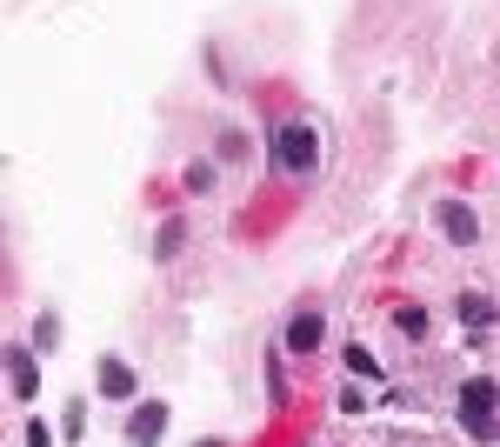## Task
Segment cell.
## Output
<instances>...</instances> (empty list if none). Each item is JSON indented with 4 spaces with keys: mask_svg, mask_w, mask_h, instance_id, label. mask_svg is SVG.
Segmentation results:
<instances>
[{
    "mask_svg": "<svg viewBox=\"0 0 500 447\" xmlns=\"http://www.w3.org/2000/svg\"><path fill=\"white\" fill-rule=\"evenodd\" d=\"M181 234H187V228H181V220H167V228H161V240H153V254H161V261H167V254H174V247H181Z\"/></svg>",
    "mask_w": 500,
    "mask_h": 447,
    "instance_id": "obj_11",
    "label": "cell"
},
{
    "mask_svg": "<svg viewBox=\"0 0 500 447\" xmlns=\"http://www.w3.org/2000/svg\"><path fill=\"white\" fill-rule=\"evenodd\" d=\"M214 154H220V161H240V154H247V134H220Z\"/></svg>",
    "mask_w": 500,
    "mask_h": 447,
    "instance_id": "obj_9",
    "label": "cell"
},
{
    "mask_svg": "<svg viewBox=\"0 0 500 447\" xmlns=\"http://www.w3.org/2000/svg\"><path fill=\"white\" fill-rule=\"evenodd\" d=\"M207 187H214V167L194 161V167H187V194H207Z\"/></svg>",
    "mask_w": 500,
    "mask_h": 447,
    "instance_id": "obj_10",
    "label": "cell"
},
{
    "mask_svg": "<svg viewBox=\"0 0 500 447\" xmlns=\"http://www.w3.org/2000/svg\"><path fill=\"white\" fill-rule=\"evenodd\" d=\"M347 368H354V374H381V368H374V354H367V348H347Z\"/></svg>",
    "mask_w": 500,
    "mask_h": 447,
    "instance_id": "obj_12",
    "label": "cell"
},
{
    "mask_svg": "<svg viewBox=\"0 0 500 447\" xmlns=\"http://www.w3.org/2000/svg\"><path fill=\"white\" fill-rule=\"evenodd\" d=\"M100 394H107V401H134V368L127 360H100Z\"/></svg>",
    "mask_w": 500,
    "mask_h": 447,
    "instance_id": "obj_6",
    "label": "cell"
},
{
    "mask_svg": "<svg viewBox=\"0 0 500 447\" xmlns=\"http://www.w3.org/2000/svg\"><path fill=\"white\" fill-rule=\"evenodd\" d=\"M460 321H468V328H487V321H494V301H487V294H460Z\"/></svg>",
    "mask_w": 500,
    "mask_h": 447,
    "instance_id": "obj_8",
    "label": "cell"
},
{
    "mask_svg": "<svg viewBox=\"0 0 500 447\" xmlns=\"http://www.w3.org/2000/svg\"><path fill=\"white\" fill-rule=\"evenodd\" d=\"M314 127H301V120H287L281 134H273V161L287 167V174H307V167H314Z\"/></svg>",
    "mask_w": 500,
    "mask_h": 447,
    "instance_id": "obj_2",
    "label": "cell"
},
{
    "mask_svg": "<svg viewBox=\"0 0 500 447\" xmlns=\"http://www.w3.org/2000/svg\"><path fill=\"white\" fill-rule=\"evenodd\" d=\"M440 228L454 234V247H474V240H480V220H474L468 200H440Z\"/></svg>",
    "mask_w": 500,
    "mask_h": 447,
    "instance_id": "obj_4",
    "label": "cell"
},
{
    "mask_svg": "<svg viewBox=\"0 0 500 447\" xmlns=\"http://www.w3.org/2000/svg\"><path fill=\"white\" fill-rule=\"evenodd\" d=\"M21 447H47V427H41V421H27V441H21Z\"/></svg>",
    "mask_w": 500,
    "mask_h": 447,
    "instance_id": "obj_13",
    "label": "cell"
},
{
    "mask_svg": "<svg viewBox=\"0 0 500 447\" xmlns=\"http://www.w3.org/2000/svg\"><path fill=\"white\" fill-rule=\"evenodd\" d=\"M494 401H500V387L487 374H474V381L460 387V421H468V434H480V441L494 434Z\"/></svg>",
    "mask_w": 500,
    "mask_h": 447,
    "instance_id": "obj_1",
    "label": "cell"
},
{
    "mask_svg": "<svg viewBox=\"0 0 500 447\" xmlns=\"http://www.w3.org/2000/svg\"><path fill=\"white\" fill-rule=\"evenodd\" d=\"M161 434H167V401H141V407H134V421H127V441L134 447H153Z\"/></svg>",
    "mask_w": 500,
    "mask_h": 447,
    "instance_id": "obj_3",
    "label": "cell"
},
{
    "mask_svg": "<svg viewBox=\"0 0 500 447\" xmlns=\"http://www.w3.org/2000/svg\"><path fill=\"white\" fill-rule=\"evenodd\" d=\"M320 334H327L320 307H301V314L287 321V348H294V354H314V348H320Z\"/></svg>",
    "mask_w": 500,
    "mask_h": 447,
    "instance_id": "obj_5",
    "label": "cell"
},
{
    "mask_svg": "<svg viewBox=\"0 0 500 447\" xmlns=\"http://www.w3.org/2000/svg\"><path fill=\"white\" fill-rule=\"evenodd\" d=\"M7 374H14V394H21V401H33V387H41V374H33L27 348H7Z\"/></svg>",
    "mask_w": 500,
    "mask_h": 447,
    "instance_id": "obj_7",
    "label": "cell"
}]
</instances>
